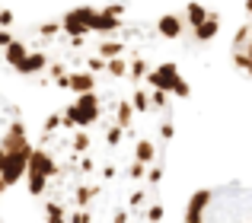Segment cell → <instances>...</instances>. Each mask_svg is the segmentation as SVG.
Wrapping results in <instances>:
<instances>
[{"label": "cell", "instance_id": "6da1fadb", "mask_svg": "<svg viewBox=\"0 0 252 223\" xmlns=\"http://www.w3.org/2000/svg\"><path fill=\"white\" fill-rule=\"evenodd\" d=\"M77 13L90 23L93 32H115L122 29V16H112V13L105 10H93V6H77Z\"/></svg>", "mask_w": 252, "mask_h": 223}, {"label": "cell", "instance_id": "7a4b0ae2", "mask_svg": "<svg viewBox=\"0 0 252 223\" xmlns=\"http://www.w3.org/2000/svg\"><path fill=\"white\" fill-rule=\"evenodd\" d=\"M179 77H182V74H179V67H176L172 61H166V64H160V67L150 70V74H147V83H150L154 89H166V93H169L172 83H176Z\"/></svg>", "mask_w": 252, "mask_h": 223}, {"label": "cell", "instance_id": "3957f363", "mask_svg": "<svg viewBox=\"0 0 252 223\" xmlns=\"http://www.w3.org/2000/svg\"><path fill=\"white\" fill-rule=\"evenodd\" d=\"M77 109H80V128L93 124V121L99 118V96L93 93V89H86V93H77Z\"/></svg>", "mask_w": 252, "mask_h": 223}, {"label": "cell", "instance_id": "277c9868", "mask_svg": "<svg viewBox=\"0 0 252 223\" xmlns=\"http://www.w3.org/2000/svg\"><path fill=\"white\" fill-rule=\"evenodd\" d=\"M61 26H64V32H67L70 38H83V35H90V32H93L90 23H86L80 13H77V6H74V10H67V13L61 16Z\"/></svg>", "mask_w": 252, "mask_h": 223}, {"label": "cell", "instance_id": "5b68a950", "mask_svg": "<svg viewBox=\"0 0 252 223\" xmlns=\"http://www.w3.org/2000/svg\"><path fill=\"white\" fill-rule=\"evenodd\" d=\"M208 204H211V192H208V188H198V192L189 198V207H185V220H191V223L201 220V214H204V207H208Z\"/></svg>", "mask_w": 252, "mask_h": 223}, {"label": "cell", "instance_id": "8992f818", "mask_svg": "<svg viewBox=\"0 0 252 223\" xmlns=\"http://www.w3.org/2000/svg\"><path fill=\"white\" fill-rule=\"evenodd\" d=\"M42 67H48V55H45V51H29V55H26L23 61L16 64V70H19L23 77H32V74H38Z\"/></svg>", "mask_w": 252, "mask_h": 223}, {"label": "cell", "instance_id": "52a82bcc", "mask_svg": "<svg viewBox=\"0 0 252 223\" xmlns=\"http://www.w3.org/2000/svg\"><path fill=\"white\" fill-rule=\"evenodd\" d=\"M26 172H42V175H55L58 172V166H55V160H51L45 150H32V156H29V169Z\"/></svg>", "mask_w": 252, "mask_h": 223}, {"label": "cell", "instance_id": "ba28073f", "mask_svg": "<svg viewBox=\"0 0 252 223\" xmlns=\"http://www.w3.org/2000/svg\"><path fill=\"white\" fill-rule=\"evenodd\" d=\"M182 29H185V23H182L179 13H166V16H160V23H157V32H160L163 38H179Z\"/></svg>", "mask_w": 252, "mask_h": 223}, {"label": "cell", "instance_id": "9c48e42d", "mask_svg": "<svg viewBox=\"0 0 252 223\" xmlns=\"http://www.w3.org/2000/svg\"><path fill=\"white\" fill-rule=\"evenodd\" d=\"M70 89H74V93L96 89V74H93V70H74V74H70Z\"/></svg>", "mask_w": 252, "mask_h": 223}, {"label": "cell", "instance_id": "30bf717a", "mask_svg": "<svg viewBox=\"0 0 252 223\" xmlns=\"http://www.w3.org/2000/svg\"><path fill=\"white\" fill-rule=\"evenodd\" d=\"M217 32H220V19H217L214 13H211V16L204 19L201 26H195V38H198V42H211Z\"/></svg>", "mask_w": 252, "mask_h": 223}, {"label": "cell", "instance_id": "8fae6325", "mask_svg": "<svg viewBox=\"0 0 252 223\" xmlns=\"http://www.w3.org/2000/svg\"><path fill=\"white\" fill-rule=\"evenodd\" d=\"M26 55H29V48H26V42H19V38H13V42L3 48V57H6V64H10V67H16Z\"/></svg>", "mask_w": 252, "mask_h": 223}, {"label": "cell", "instance_id": "7c38bea8", "mask_svg": "<svg viewBox=\"0 0 252 223\" xmlns=\"http://www.w3.org/2000/svg\"><path fill=\"white\" fill-rule=\"evenodd\" d=\"M185 16H189V23H191V29H195V26H201L204 19L211 16V10L204 3H198V0H191V3H185Z\"/></svg>", "mask_w": 252, "mask_h": 223}, {"label": "cell", "instance_id": "4fadbf2b", "mask_svg": "<svg viewBox=\"0 0 252 223\" xmlns=\"http://www.w3.org/2000/svg\"><path fill=\"white\" fill-rule=\"evenodd\" d=\"M134 102H128V99H122V102H118V124H122V128L125 131H128L131 128V121H134Z\"/></svg>", "mask_w": 252, "mask_h": 223}, {"label": "cell", "instance_id": "5bb4252c", "mask_svg": "<svg viewBox=\"0 0 252 223\" xmlns=\"http://www.w3.org/2000/svg\"><path fill=\"white\" fill-rule=\"evenodd\" d=\"M26 185H29L32 195H45V188H48V175H42V172H26Z\"/></svg>", "mask_w": 252, "mask_h": 223}, {"label": "cell", "instance_id": "9a60e30c", "mask_svg": "<svg viewBox=\"0 0 252 223\" xmlns=\"http://www.w3.org/2000/svg\"><path fill=\"white\" fill-rule=\"evenodd\" d=\"M134 156L141 163H154V156H157V150H154V140H137V147H134Z\"/></svg>", "mask_w": 252, "mask_h": 223}, {"label": "cell", "instance_id": "2e32d148", "mask_svg": "<svg viewBox=\"0 0 252 223\" xmlns=\"http://www.w3.org/2000/svg\"><path fill=\"white\" fill-rule=\"evenodd\" d=\"M131 102H134L137 112H150V109H154V102H150V93H147V89H141V86L131 93Z\"/></svg>", "mask_w": 252, "mask_h": 223}, {"label": "cell", "instance_id": "e0dca14e", "mask_svg": "<svg viewBox=\"0 0 252 223\" xmlns=\"http://www.w3.org/2000/svg\"><path fill=\"white\" fill-rule=\"evenodd\" d=\"M61 115H64V128H74V131L80 128V109H77V102H70Z\"/></svg>", "mask_w": 252, "mask_h": 223}, {"label": "cell", "instance_id": "ac0fdd59", "mask_svg": "<svg viewBox=\"0 0 252 223\" xmlns=\"http://www.w3.org/2000/svg\"><path fill=\"white\" fill-rule=\"evenodd\" d=\"M99 55L109 61V57H118V55H125V45L122 42H99Z\"/></svg>", "mask_w": 252, "mask_h": 223}, {"label": "cell", "instance_id": "d6986e66", "mask_svg": "<svg viewBox=\"0 0 252 223\" xmlns=\"http://www.w3.org/2000/svg\"><path fill=\"white\" fill-rule=\"evenodd\" d=\"M147 74H150V67L141 61V57H134V61H131V70H128V77L137 83V80H147Z\"/></svg>", "mask_w": 252, "mask_h": 223}, {"label": "cell", "instance_id": "ffe728a7", "mask_svg": "<svg viewBox=\"0 0 252 223\" xmlns=\"http://www.w3.org/2000/svg\"><path fill=\"white\" fill-rule=\"evenodd\" d=\"M128 61H125V57L122 55H118V57H109V74L112 77H128Z\"/></svg>", "mask_w": 252, "mask_h": 223}, {"label": "cell", "instance_id": "44dd1931", "mask_svg": "<svg viewBox=\"0 0 252 223\" xmlns=\"http://www.w3.org/2000/svg\"><path fill=\"white\" fill-rule=\"evenodd\" d=\"M90 134H86V131L80 128V131H77V134H74V140H70V147H74V153H86V150H90Z\"/></svg>", "mask_w": 252, "mask_h": 223}, {"label": "cell", "instance_id": "7402d4cb", "mask_svg": "<svg viewBox=\"0 0 252 223\" xmlns=\"http://www.w3.org/2000/svg\"><path fill=\"white\" fill-rule=\"evenodd\" d=\"M172 96H179V99H189L191 96V86H189V80H185V77H179L176 83H172V89H169Z\"/></svg>", "mask_w": 252, "mask_h": 223}, {"label": "cell", "instance_id": "603a6c76", "mask_svg": "<svg viewBox=\"0 0 252 223\" xmlns=\"http://www.w3.org/2000/svg\"><path fill=\"white\" fill-rule=\"evenodd\" d=\"M45 217H48V220H64L67 214H64V207H61V204L48 201V204H45Z\"/></svg>", "mask_w": 252, "mask_h": 223}, {"label": "cell", "instance_id": "cb8c5ba5", "mask_svg": "<svg viewBox=\"0 0 252 223\" xmlns=\"http://www.w3.org/2000/svg\"><path fill=\"white\" fill-rule=\"evenodd\" d=\"M128 179H147V163L134 160V163H131V169H128Z\"/></svg>", "mask_w": 252, "mask_h": 223}, {"label": "cell", "instance_id": "d4e9b609", "mask_svg": "<svg viewBox=\"0 0 252 223\" xmlns=\"http://www.w3.org/2000/svg\"><path fill=\"white\" fill-rule=\"evenodd\" d=\"M86 67H90L93 74H102V70H109V61L99 55V57H90V61H86Z\"/></svg>", "mask_w": 252, "mask_h": 223}, {"label": "cell", "instance_id": "484cf974", "mask_svg": "<svg viewBox=\"0 0 252 223\" xmlns=\"http://www.w3.org/2000/svg\"><path fill=\"white\" fill-rule=\"evenodd\" d=\"M150 102H154V109H166V102H169L166 89H154V93H150Z\"/></svg>", "mask_w": 252, "mask_h": 223}, {"label": "cell", "instance_id": "4316f807", "mask_svg": "<svg viewBox=\"0 0 252 223\" xmlns=\"http://www.w3.org/2000/svg\"><path fill=\"white\" fill-rule=\"evenodd\" d=\"M61 124H64V115H58V112H55V115H48V118H45V134H51V131H58Z\"/></svg>", "mask_w": 252, "mask_h": 223}, {"label": "cell", "instance_id": "83f0119b", "mask_svg": "<svg viewBox=\"0 0 252 223\" xmlns=\"http://www.w3.org/2000/svg\"><path fill=\"white\" fill-rule=\"evenodd\" d=\"M61 29H64V26H61V23H42V26H38V32H42V35H45V38H55V35H58V32H61Z\"/></svg>", "mask_w": 252, "mask_h": 223}, {"label": "cell", "instance_id": "f1b7e54d", "mask_svg": "<svg viewBox=\"0 0 252 223\" xmlns=\"http://www.w3.org/2000/svg\"><path fill=\"white\" fill-rule=\"evenodd\" d=\"M122 134H125V128H122V124H115V128H109V134H105V140H109L112 147H118V143H122Z\"/></svg>", "mask_w": 252, "mask_h": 223}, {"label": "cell", "instance_id": "f546056e", "mask_svg": "<svg viewBox=\"0 0 252 223\" xmlns=\"http://www.w3.org/2000/svg\"><path fill=\"white\" fill-rule=\"evenodd\" d=\"M93 195H96V188H77V204L86 207L93 201Z\"/></svg>", "mask_w": 252, "mask_h": 223}, {"label": "cell", "instance_id": "4dcf8cb0", "mask_svg": "<svg viewBox=\"0 0 252 223\" xmlns=\"http://www.w3.org/2000/svg\"><path fill=\"white\" fill-rule=\"evenodd\" d=\"M163 217H166V207H163V204H150L147 220H163Z\"/></svg>", "mask_w": 252, "mask_h": 223}, {"label": "cell", "instance_id": "1f68e13d", "mask_svg": "<svg viewBox=\"0 0 252 223\" xmlns=\"http://www.w3.org/2000/svg\"><path fill=\"white\" fill-rule=\"evenodd\" d=\"M147 182H150V185H160V182H163V169L160 166L147 169Z\"/></svg>", "mask_w": 252, "mask_h": 223}, {"label": "cell", "instance_id": "d6a6232c", "mask_svg": "<svg viewBox=\"0 0 252 223\" xmlns=\"http://www.w3.org/2000/svg\"><path fill=\"white\" fill-rule=\"evenodd\" d=\"M10 42H13V32L6 29V26H0V51H3V48H6Z\"/></svg>", "mask_w": 252, "mask_h": 223}, {"label": "cell", "instance_id": "836d02e7", "mask_svg": "<svg viewBox=\"0 0 252 223\" xmlns=\"http://www.w3.org/2000/svg\"><path fill=\"white\" fill-rule=\"evenodd\" d=\"M70 220H74V223H90L93 217H90V214H86L83 207H80V211H74V214H70Z\"/></svg>", "mask_w": 252, "mask_h": 223}, {"label": "cell", "instance_id": "e575fe53", "mask_svg": "<svg viewBox=\"0 0 252 223\" xmlns=\"http://www.w3.org/2000/svg\"><path fill=\"white\" fill-rule=\"evenodd\" d=\"M13 19H16V16H13V10H0V26H6V29H10Z\"/></svg>", "mask_w": 252, "mask_h": 223}, {"label": "cell", "instance_id": "d590c367", "mask_svg": "<svg viewBox=\"0 0 252 223\" xmlns=\"http://www.w3.org/2000/svg\"><path fill=\"white\" fill-rule=\"evenodd\" d=\"M102 10H105V13H112V16H122L125 6H122V3H109V6H102Z\"/></svg>", "mask_w": 252, "mask_h": 223}, {"label": "cell", "instance_id": "8d00e7d4", "mask_svg": "<svg viewBox=\"0 0 252 223\" xmlns=\"http://www.w3.org/2000/svg\"><path fill=\"white\" fill-rule=\"evenodd\" d=\"M128 204H131V207H141V204H144V192H134V195L128 198Z\"/></svg>", "mask_w": 252, "mask_h": 223}, {"label": "cell", "instance_id": "74e56055", "mask_svg": "<svg viewBox=\"0 0 252 223\" xmlns=\"http://www.w3.org/2000/svg\"><path fill=\"white\" fill-rule=\"evenodd\" d=\"M172 131H176V128H172V121H163V128H160L163 140H169V137H172Z\"/></svg>", "mask_w": 252, "mask_h": 223}, {"label": "cell", "instance_id": "f35d334b", "mask_svg": "<svg viewBox=\"0 0 252 223\" xmlns=\"http://www.w3.org/2000/svg\"><path fill=\"white\" fill-rule=\"evenodd\" d=\"M246 55H249V67H246V74L252 77V32H249V42H246Z\"/></svg>", "mask_w": 252, "mask_h": 223}, {"label": "cell", "instance_id": "ab89813d", "mask_svg": "<svg viewBox=\"0 0 252 223\" xmlns=\"http://www.w3.org/2000/svg\"><path fill=\"white\" fill-rule=\"evenodd\" d=\"M64 74H67L64 64H51V77H55V80H58V77H64Z\"/></svg>", "mask_w": 252, "mask_h": 223}, {"label": "cell", "instance_id": "60d3db41", "mask_svg": "<svg viewBox=\"0 0 252 223\" xmlns=\"http://www.w3.org/2000/svg\"><path fill=\"white\" fill-rule=\"evenodd\" d=\"M80 172H93V160H83L80 163Z\"/></svg>", "mask_w": 252, "mask_h": 223}, {"label": "cell", "instance_id": "b9f144b4", "mask_svg": "<svg viewBox=\"0 0 252 223\" xmlns=\"http://www.w3.org/2000/svg\"><path fill=\"white\" fill-rule=\"evenodd\" d=\"M246 13H249V16H252V0H246Z\"/></svg>", "mask_w": 252, "mask_h": 223}]
</instances>
